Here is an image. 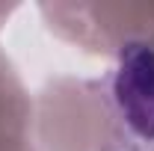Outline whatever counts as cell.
<instances>
[{
	"label": "cell",
	"instance_id": "1",
	"mask_svg": "<svg viewBox=\"0 0 154 151\" xmlns=\"http://www.w3.org/2000/svg\"><path fill=\"white\" fill-rule=\"evenodd\" d=\"M116 101L128 125L139 136L154 139V54L142 45H131L122 54L116 74Z\"/></svg>",
	"mask_w": 154,
	"mask_h": 151
}]
</instances>
